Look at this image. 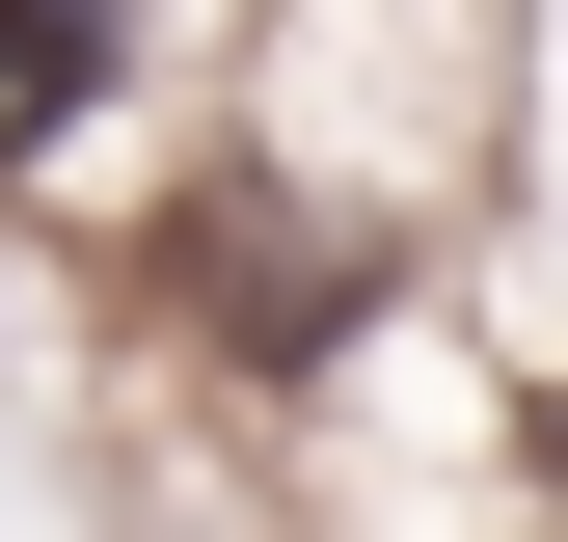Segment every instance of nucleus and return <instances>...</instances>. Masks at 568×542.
Wrapping results in <instances>:
<instances>
[{
  "label": "nucleus",
  "instance_id": "f257e3e1",
  "mask_svg": "<svg viewBox=\"0 0 568 542\" xmlns=\"http://www.w3.org/2000/svg\"><path fill=\"white\" fill-rule=\"evenodd\" d=\"M82 82H109V0H0V136H82Z\"/></svg>",
  "mask_w": 568,
  "mask_h": 542
}]
</instances>
